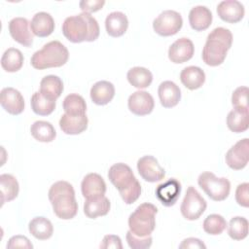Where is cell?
I'll return each instance as SVG.
<instances>
[{
  "mask_svg": "<svg viewBox=\"0 0 249 249\" xmlns=\"http://www.w3.org/2000/svg\"><path fill=\"white\" fill-rule=\"evenodd\" d=\"M181 190L180 182L175 178H171L157 187L156 196L163 206L169 207L177 202Z\"/></svg>",
  "mask_w": 249,
  "mask_h": 249,
  "instance_id": "13",
  "label": "cell"
},
{
  "mask_svg": "<svg viewBox=\"0 0 249 249\" xmlns=\"http://www.w3.org/2000/svg\"><path fill=\"white\" fill-rule=\"evenodd\" d=\"M228 128L235 133L243 132L249 127V114L248 111L231 110L227 116Z\"/></svg>",
  "mask_w": 249,
  "mask_h": 249,
  "instance_id": "33",
  "label": "cell"
},
{
  "mask_svg": "<svg viewBox=\"0 0 249 249\" xmlns=\"http://www.w3.org/2000/svg\"><path fill=\"white\" fill-rule=\"evenodd\" d=\"M24 57L21 52L16 48H9L6 50L1 57L2 68L10 73L18 71L23 65Z\"/></svg>",
  "mask_w": 249,
  "mask_h": 249,
  "instance_id": "32",
  "label": "cell"
},
{
  "mask_svg": "<svg viewBox=\"0 0 249 249\" xmlns=\"http://www.w3.org/2000/svg\"><path fill=\"white\" fill-rule=\"evenodd\" d=\"M63 83L58 76L48 75L40 82V92L48 99L55 101L63 91Z\"/></svg>",
  "mask_w": 249,
  "mask_h": 249,
  "instance_id": "26",
  "label": "cell"
},
{
  "mask_svg": "<svg viewBox=\"0 0 249 249\" xmlns=\"http://www.w3.org/2000/svg\"><path fill=\"white\" fill-rule=\"evenodd\" d=\"M81 191L86 199L97 198L105 195L106 184L99 174L89 173L84 177L81 183Z\"/></svg>",
  "mask_w": 249,
  "mask_h": 249,
  "instance_id": "16",
  "label": "cell"
},
{
  "mask_svg": "<svg viewBox=\"0 0 249 249\" xmlns=\"http://www.w3.org/2000/svg\"><path fill=\"white\" fill-rule=\"evenodd\" d=\"M125 238H126L128 246L132 249H146V248L151 247L152 242H153V238L151 235L141 237V236L135 235L130 231H128L126 232Z\"/></svg>",
  "mask_w": 249,
  "mask_h": 249,
  "instance_id": "39",
  "label": "cell"
},
{
  "mask_svg": "<svg viewBox=\"0 0 249 249\" xmlns=\"http://www.w3.org/2000/svg\"><path fill=\"white\" fill-rule=\"evenodd\" d=\"M179 248L180 249H188V248H191V249L203 248V249H205L206 245L200 239H198V238L188 237V238H185L181 242V244L179 245Z\"/></svg>",
  "mask_w": 249,
  "mask_h": 249,
  "instance_id": "44",
  "label": "cell"
},
{
  "mask_svg": "<svg viewBox=\"0 0 249 249\" xmlns=\"http://www.w3.org/2000/svg\"><path fill=\"white\" fill-rule=\"evenodd\" d=\"M110 200L105 196H102L97 198L86 199L84 203V213L88 218L95 219L107 215L110 211Z\"/></svg>",
  "mask_w": 249,
  "mask_h": 249,
  "instance_id": "27",
  "label": "cell"
},
{
  "mask_svg": "<svg viewBox=\"0 0 249 249\" xmlns=\"http://www.w3.org/2000/svg\"><path fill=\"white\" fill-rule=\"evenodd\" d=\"M30 29L35 36L48 37L54 30V20L49 13H36L30 21Z\"/></svg>",
  "mask_w": 249,
  "mask_h": 249,
  "instance_id": "19",
  "label": "cell"
},
{
  "mask_svg": "<svg viewBox=\"0 0 249 249\" xmlns=\"http://www.w3.org/2000/svg\"><path fill=\"white\" fill-rule=\"evenodd\" d=\"M0 191H1V202L2 205L5 202L14 200L19 191V186L18 180L11 174H1L0 175Z\"/></svg>",
  "mask_w": 249,
  "mask_h": 249,
  "instance_id": "29",
  "label": "cell"
},
{
  "mask_svg": "<svg viewBox=\"0 0 249 249\" xmlns=\"http://www.w3.org/2000/svg\"><path fill=\"white\" fill-rule=\"evenodd\" d=\"M195 53L193 42L188 38L177 39L168 49V58L173 63H184L190 60Z\"/></svg>",
  "mask_w": 249,
  "mask_h": 249,
  "instance_id": "18",
  "label": "cell"
},
{
  "mask_svg": "<svg viewBox=\"0 0 249 249\" xmlns=\"http://www.w3.org/2000/svg\"><path fill=\"white\" fill-rule=\"evenodd\" d=\"M189 22L194 30L203 31L212 22V13L205 6H195L189 13Z\"/></svg>",
  "mask_w": 249,
  "mask_h": 249,
  "instance_id": "22",
  "label": "cell"
},
{
  "mask_svg": "<svg viewBox=\"0 0 249 249\" xmlns=\"http://www.w3.org/2000/svg\"><path fill=\"white\" fill-rule=\"evenodd\" d=\"M248 92L247 87H238L233 90L231 104L234 109L248 111Z\"/></svg>",
  "mask_w": 249,
  "mask_h": 249,
  "instance_id": "38",
  "label": "cell"
},
{
  "mask_svg": "<svg viewBox=\"0 0 249 249\" xmlns=\"http://www.w3.org/2000/svg\"><path fill=\"white\" fill-rule=\"evenodd\" d=\"M137 170L142 179L150 183L159 182L165 176V170L153 156H144L140 158L137 161Z\"/></svg>",
  "mask_w": 249,
  "mask_h": 249,
  "instance_id": "11",
  "label": "cell"
},
{
  "mask_svg": "<svg viewBox=\"0 0 249 249\" xmlns=\"http://www.w3.org/2000/svg\"><path fill=\"white\" fill-rule=\"evenodd\" d=\"M31 109L39 116H48L55 109V101L48 99L40 91H36L31 96Z\"/></svg>",
  "mask_w": 249,
  "mask_h": 249,
  "instance_id": "35",
  "label": "cell"
},
{
  "mask_svg": "<svg viewBox=\"0 0 249 249\" xmlns=\"http://www.w3.org/2000/svg\"><path fill=\"white\" fill-rule=\"evenodd\" d=\"M207 207L206 200L193 186L188 187L186 195L180 206L182 216L190 221L197 220Z\"/></svg>",
  "mask_w": 249,
  "mask_h": 249,
  "instance_id": "8",
  "label": "cell"
},
{
  "mask_svg": "<svg viewBox=\"0 0 249 249\" xmlns=\"http://www.w3.org/2000/svg\"><path fill=\"white\" fill-rule=\"evenodd\" d=\"M105 1L104 0H82L79 3L80 9L83 11V13H94L102 9L104 6Z\"/></svg>",
  "mask_w": 249,
  "mask_h": 249,
  "instance_id": "42",
  "label": "cell"
},
{
  "mask_svg": "<svg viewBox=\"0 0 249 249\" xmlns=\"http://www.w3.org/2000/svg\"><path fill=\"white\" fill-rule=\"evenodd\" d=\"M227 225V221L222 215L210 214L204 219L202 227L206 233L211 235H218L226 230Z\"/></svg>",
  "mask_w": 249,
  "mask_h": 249,
  "instance_id": "37",
  "label": "cell"
},
{
  "mask_svg": "<svg viewBox=\"0 0 249 249\" xmlns=\"http://www.w3.org/2000/svg\"><path fill=\"white\" fill-rule=\"evenodd\" d=\"M29 232L39 240H47L52 237L53 233V227L52 222L42 216L33 218L28 224Z\"/></svg>",
  "mask_w": 249,
  "mask_h": 249,
  "instance_id": "28",
  "label": "cell"
},
{
  "mask_svg": "<svg viewBox=\"0 0 249 249\" xmlns=\"http://www.w3.org/2000/svg\"><path fill=\"white\" fill-rule=\"evenodd\" d=\"M90 98L96 105H106L115 95V87L108 81H98L90 89Z\"/></svg>",
  "mask_w": 249,
  "mask_h": 249,
  "instance_id": "24",
  "label": "cell"
},
{
  "mask_svg": "<svg viewBox=\"0 0 249 249\" xmlns=\"http://www.w3.org/2000/svg\"><path fill=\"white\" fill-rule=\"evenodd\" d=\"M235 200L242 207L249 206V184L247 182L237 186L235 191Z\"/></svg>",
  "mask_w": 249,
  "mask_h": 249,
  "instance_id": "40",
  "label": "cell"
},
{
  "mask_svg": "<svg viewBox=\"0 0 249 249\" xmlns=\"http://www.w3.org/2000/svg\"><path fill=\"white\" fill-rule=\"evenodd\" d=\"M69 58L67 48L59 41H51L44 47L35 52L31 56L30 62L33 68L43 70L64 65Z\"/></svg>",
  "mask_w": 249,
  "mask_h": 249,
  "instance_id": "5",
  "label": "cell"
},
{
  "mask_svg": "<svg viewBox=\"0 0 249 249\" xmlns=\"http://www.w3.org/2000/svg\"><path fill=\"white\" fill-rule=\"evenodd\" d=\"M30 132L34 139L40 142H52L56 136L53 125L47 121H36L30 126Z\"/></svg>",
  "mask_w": 249,
  "mask_h": 249,
  "instance_id": "31",
  "label": "cell"
},
{
  "mask_svg": "<svg viewBox=\"0 0 249 249\" xmlns=\"http://www.w3.org/2000/svg\"><path fill=\"white\" fill-rule=\"evenodd\" d=\"M29 26L30 22L25 18H14L9 22V32L11 37L24 47H31L33 43V35Z\"/></svg>",
  "mask_w": 249,
  "mask_h": 249,
  "instance_id": "12",
  "label": "cell"
},
{
  "mask_svg": "<svg viewBox=\"0 0 249 249\" xmlns=\"http://www.w3.org/2000/svg\"><path fill=\"white\" fill-rule=\"evenodd\" d=\"M126 78L128 83L134 88L146 89L153 81V74L145 67L135 66L128 70Z\"/></svg>",
  "mask_w": 249,
  "mask_h": 249,
  "instance_id": "30",
  "label": "cell"
},
{
  "mask_svg": "<svg viewBox=\"0 0 249 249\" xmlns=\"http://www.w3.org/2000/svg\"><path fill=\"white\" fill-rule=\"evenodd\" d=\"M64 37L72 43L93 42L100 33L97 20L89 13L70 16L62 23Z\"/></svg>",
  "mask_w": 249,
  "mask_h": 249,
  "instance_id": "1",
  "label": "cell"
},
{
  "mask_svg": "<svg viewBox=\"0 0 249 249\" xmlns=\"http://www.w3.org/2000/svg\"><path fill=\"white\" fill-rule=\"evenodd\" d=\"M63 110L66 114L71 116H81L86 115L87 104L83 96L77 93L68 94L62 103Z\"/></svg>",
  "mask_w": 249,
  "mask_h": 249,
  "instance_id": "34",
  "label": "cell"
},
{
  "mask_svg": "<svg viewBox=\"0 0 249 249\" xmlns=\"http://www.w3.org/2000/svg\"><path fill=\"white\" fill-rule=\"evenodd\" d=\"M160 104L164 108H172L176 106L181 99V89L172 81H164L160 83L158 89Z\"/></svg>",
  "mask_w": 249,
  "mask_h": 249,
  "instance_id": "20",
  "label": "cell"
},
{
  "mask_svg": "<svg viewBox=\"0 0 249 249\" xmlns=\"http://www.w3.org/2000/svg\"><path fill=\"white\" fill-rule=\"evenodd\" d=\"M88 123L89 120L86 115L71 116L65 113L59 120V127L65 134L76 135L87 129Z\"/></svg>",
  "mask_w": 249,
  "mask_h": 249,
  "instance_id": "21",
  "label": "cell"
},
{
  "mask_svg": "<svg viewBox=\"0 0 249 249\" xmlns=\"http://www.w3.org/2000/svg\"><path fill=\"white\" fill-rule=\"evenodd\" d=\"M198 186L214 201L225 200L231 191V183L225 177H217L213 172L205 171L197 178Z\"/></svg>",
  "mask_w": 249,
  "mask_h": 249,
  "instance_id": "7",
  "label": "cell"
},
{
  "mask_svg": "<svg viewBox=\"0 0 249 249\" xmlns=\"http://www.w3.org/2000/svg\"><path fill=\"white\" fill-rule=\"evenodd\" d=\"M228 226V234L233 240H242L248 235V221L241 216L231 219Z\"/></svg>",
  "mask_w": 249,
  "mask_h": 249,
  "instance_id": "36",
  "label": "cell"
},
{
  "mask_svg": "<svg viewBox=\"0 0 249 249\" xmlns=\"http://www.w3.org/2000/svg\"><path fill=\"white\" fill-rule=\"evenodd\" d=\"M53 213L62 220H70L77 215L78 203L73 186L67 181H57L52 185L48 194Z\"/></svg>",
  "mask_w": 249,
  "mask_h": 249,
  "instance_id": "3",
  "label": "cell"
},
{
  "mask_svg": "<svg viewBox=\"0 0 249 249\" xmlns=\"http://www.w3.org/2000/svg\"><path fill=\"white\" fill-rule=\"evenodd\" d=\"M181 83L191 90H195L202 87L205 82L204 71L197 66L185 67L180 73Z\"/></svg>",
  "mask_w": 249,
  "mask_h": 249,
  "instance_id": "25",
  "label": "cell"
},
{
  "mask_svg": "<svg viewBox=\"0 0 249 249\" xmlns=\"http://www.w3.org/2000/svg\"><path fill=\"white\" fill-rule=\"evenodd\" d=\"M110 182L119 191L125 204H132L141 195V185L131 168L123 162L113 164L108 171Z\"/></svg>",
  "mask_w": 249,
  "mask_h": 249,
  "instance_id": "2",
  "label": "cell"
},
{
  "mask_svg": "<svg viewBox=\"0 0 249 249\" xmlns=\"http://www.w3.org/2000/svg\"><path fill=\"white\" fill-rule=\"evenodd\" d=\"M100 248L102 249H110V248H114V249H122L123 248V244H122V240L120 238V236L115 235V234H107L103 237L102 242L100 244Z\"/></svg>",
  "mask_w": 249,
  "mask_h": 249,
  "instance_id": "43",
  "label": "cell"
},
{
  "mask_svg": "<svg viewBox=\"0 0 249 249\" xmlns=\"http://www.w3.org/2000/svg\"><path fill=\"white\" fill-rule=\"evenodd\" d=\"M158 208L149 202H144L128 217L129 231L137 236H148L156 228V214Z\"/></svg>",
  "mask_w": 249,
  "mask_h": 249,
  "instance_id": "6",
  "label": "cell"
},
{
  "mask_svg": "<svg viewBox=\"0 0 249 249\" xmlns=\"http://www.w3.org/2000/svg\"><path fill=\"white\" fill-rule=\"evenodd\" d=\"M232 44L231 32L224 27L214 28L207 36L202 49V60L209 66L221 65Z\"/></svg>",
  "mask_w": 249,
  "mask_h": 249,
  "instance_id": "4",
  "label": "cell"
},
{
  "mask_svg": "<svg viewBox=\"0 0 249 249\" xmlns=\"http://www.w3.org/2000/svg\"><path fill=\"white\" fill-rule=\"evenodd\" d=\"M7 248H9V249H12V248L32 249L33 245L26 236H24V235H14L9 239V241L7 243Z\"/></svg>",
  "mask_w": 249,
  "mask_h": 249,
  "instance_id": "41",
  "label": "cell"
},
{
  "mask_svg": "<svg viewBox=\"0 0 249 249\" xmlns=\"http://www.w3.org/2000/svg\"><path fill=\"white\" fill-rule=\"evenodd\" d=\"M183 25L181 15L173 10L161 12L153 21L155 32L160 36L167 37L175 35Z\"/></svg>",
  "mask_w": 249,
  "mask_h": 249,
  "instance_id": "9",
  "label": "cell"
},
{
  "mask_svg": "<svg viewBox=\"0 0 249 249\" xmlns=\"http://www.w3.org/2000/svg\"><path fill=\"white\" fill-rule=\"evenodd\" d=\"M217 14L222 20L236 23L243 18L245 10L244 6L237 0H225L218 4Z\"/></svg>",
  "mask_w": 249,
  "mask_h": 249,
  "instance_id": "17",
  "label": "cell"
},
{
  "mask_svg": "<svg viewBox=\"0 0 249 249\" xmlns=\"http://www.w3.org/2000/svg\"><path fill=\"white\" fill-rule=\"evenodd\" d=\"M226 163L233 170L243 169L249 160V139L237 141L226 154Z\"/></svg>",
  "mask_w": 249,
  "mask_h": 249,
  "instance_id": "10",
  "label": "cell"
},
{
  "mask_svg": "<svg viewBox=\"0 0 249 249\" xmlns=\"http://www.w3.org/2000/svg\"><path fill=\"white\" fill-rule=\"evenodd\" d=\"M127 106L132 114L136 116H145L152 113L155 101L149 92L145 90H137L129 95Z\"/></svg>",
  "mask_w": 249,
  "mask_h": 249,
  "instance_id": "14",
  "label": "cell"
},
{
  "mask_svg": "<svg viewBox=\"0 0 249 249\" xmlns=\"http://www.w3.org/2000/svg\"><path fill=\"white\" fill-rule=\"evenodd\" d=\"M128 27V19L122 12H112L105 19V28L108 35L111 37L123 36Z\"/></svg>",
  "mask_w": 249,
  "mask_h": 249,
  "instance_id": "23",
  "label": "cell"
},
{
  "mask_svg": "<svg viewBox=\"0 0 249 249\" xmlns=\"http://www.w3.org/2000/svg\"><path fill=\"white\" fill-rule=\"evenodd\" d=\"M2 108L11 115H19L24 110V99L21 93L11 87L4 88L0 92Z\"/></svg>",
  "mask_w": 249,
  "mask_h": 249,
  "instance_id": "15",
  "label": "cell"
}]
</instances>
